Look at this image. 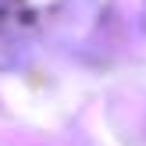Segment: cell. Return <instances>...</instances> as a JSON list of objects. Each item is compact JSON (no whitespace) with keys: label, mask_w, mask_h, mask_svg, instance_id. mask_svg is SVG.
<instances>
[{"label":"cell","mask_w":146,"mask_h":146,"mask_svg":"<svg viewBox=\"0 0 146 146\" xmlns=\"http://www.w3.org/2000/svg\"><path fill=\"white\" fill-rule=\"evenodd\" d=\"M143 25H146V11H143Z\"/></svg>","instance_id":"7a4b0ae2"},{"label":"cell","mask_w":146,"mask_h":146,"mask_svg":"<svg viewBox=\"0 0 146 146\" xmlns=\"http://www.w3.org/2000/svg\"><path fill=\"white\" fill-rule=\"evenodd\" d=\"M25 46H29V39H25V21L18 14V4L0 0V68L18 64V54Z\"/></svg>","instance_id":"6da1fadb"}]
</instances>
